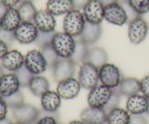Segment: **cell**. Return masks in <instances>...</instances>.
<instances>
[{"instance_id":"7a4b0ae2","label":"cell","mask_w":149,"mask_h":124,"mask_svg":"<svg viewBox=\"0 0 149 124\" xmlns=\"http://www.w3.org/2000/svg\"><path fill=\"white\" fill-rule=\"evenodd\" d=\"M85 24L86 20L81 10L74 8L64 16L63 29V31L74 38L79 37Z\"/></svg>"},{"instance_id":"7dc6e473","label":"cell","mask_w":149,"mask_h":124,"mask_svg":"<svg viewBox=\"0 0 149 124\" xmlns=\"http://www.w3.org/2000/svg\"><path fill=\"white\" fill-rule=\"evenodd\" d=\"M4 74V68L1 65H0V79Z\"/></svg>"},{"instance_id":"7c38bea8","label":"cell","mask_w":149,"mask_h":124,"mask_svg":"<svg viewBox=\"0 0 149 124\" xmlns=\"http://www.w3.org/2000/svg\"><path fill=\"white\" fill-rule=\"evenodd\" d=\"M82 10L87 23L98 25L104 20L105 6L99 0H90Z\"/></svg>"},{"instance_id":"f6af8a7d","label":"cell","mask_w":149,"mask_h":124,"mask_svg":"<svg viewBox=\"0 0 149 124\" xmlns=\"http://www.w3.org/2000/svg\"><path fill=\"white\" fill-rule=\"evenodd\" d=\"M12 123H13V122H12L10 119L7 118L3 119V120H1V121H0V124H12Z\"/></svg>"},{"instance_id":"d6a6232c","label":"cell","mask_w":149,"mask_h":124,"mask_svg":"<svg viewBox=\"0 0 149 124\" xmlns=\"http://www.w3.org/2000/svg\"><path fill=\"white\" fill-rule=\"evenodd\" d=\"M15 73L19 81H20L21 87H28L29 82H30V80L31 79L33 75L26 68V66L23 65V67H21L20 69L17 70Z\"/></svg>"},{"instance_id":"bcb514c9","label":"cell","mask_w":149,"mask_h":124,"mask_svg":"<svg viewBox=\"0 0 149 124\" xmlns=\"http://www.w3.org/2000/svg\"><path fill=\"white\" fill-rule=\"evenodd\" d=\"M68 124H86L84 121H82L81 120H74L72 121L69 122Z\"/></svg>"},{"instance_id":"d6986e66","label":"cell","mask_w":149,"mask_h":124,"mask_svg":"<svg viewBox=\"0 0 149 124\" xmlns=\"http://www.w3.org/2000/svg\"><path fill=\"white\" fill-rule=\"evenodd\" d=\"M62 98L56 91L48 90L40 97L42 110L49 113H57L61 105Z\"/></svg>"},{"instance_id":"836d02e7","label":"cell","mask_w":149,"mask_h":124,"mask_svg":"<svg viewBox=\"0 0 149 124\" xmlns=\"http://www.w3.org/2000/svg\"><path fill=\"white\" fill-rule=\"evenodd\" d=\"M112 89H113V94H112L110 100L108 102L107 105L103 108L107 113L111 110H113V109L119 107L121 96H122L120 93H119V91H118L117 88Z\"/></svg>"},{"instance_id":"4316f807","label":"cell","mask_w":149,"mask_h":124,"mask_svg":"<svg viewBox=\"0 0 149 124\" xmlns=\"http://www.w3.org/2000/svg\"><path fill=\"white\" fill-rule=\"evenodd\" d=\"M17 9L23 21L33 22L35 15L38 11L33 3L29 1H21Z\"/></svg>"},{"instance_id":"f35d334b","label":"cell","mask_w":149,"mask_h":124,"mask_svg":"<svg viewBox=\"0 0 149 124\" xmlns=\"http://www.w3.org/2000/svg\"><path fill=\"white\" fill-rule=\"evenodd\" d=\"M130 124H148V122L143 115H131Z\"/></svg>"},{"instance_id":"c3c4849f","label":"cell","mask_w":149,"mask_h":124,"mask_svg":"<svg viewBox=\"0 0 149 124\" xmlns=\"http://www.w3.org/2000/svg\"><path fill=\"white\" fill-rule=\"evenodd\" d=\"M12 124H26V123H23L22 122H19V121H15L14 123H13Z\"/></svg>"},{"instance_id":"e575fe53","label":"cell","mask_w":149,"mask_h":124,"mask_svg":"<svg viewBox=\"0 0 149 124\" xmlns=\"http://www.w3.org/2000/svg\"><path fill=\"white\" fill-rule=\"evenodd\" d=\"M54 33L55 32L45 33V32L39 31V34H38L37 39H36L35 43L40 48L47 46V45H49L52 42Z\"/></svg>"},{"instance_id":"7402d4cb","label":"cell","mask_w":149,"mask_h":124,"mask_svg":"<svg viewBox=\"0 0 149 124\" xmlns=\"http://www.w3.org/2000/svg\"><path fill=\"white\" fill-rule=\"evenodd\" d=\"M102 33H103V28L101 24L95 25L86 22V24L79 38L87 45L94 44L100 39Z\"/></svg>"},{"instance_id":"52a82bcc","label":"cell","mask_w":149,"mask_h":124,"mask_svg":"<svg viewBox=\"0 0 149 124\" xmlns=\"http://www.w3.org/2000/svg\"><path fill=\"white\" fill-rule=\"evenodd\" d=\"M113 94V89L103 84H97L90 90L87 95V104L90 107L104 108Z\"/></svg>"},{"instance_id":"5bb4252c","label":"cell","mask_w":149,"mask_h":124,"mask_svg":"<svg viewBox=\"0 0 149 124\" xmlns=\"http://www.w3.org/2000/svg\"><path fill=\"white\" fill-rule=\"evenodd\" d=\"M33 23L39 31L51 33L55 32L57 21L55 16L49 12L47 10H38L33 18Z\"/></svg>"},{"instance_id":"f1b7e54d","label":"cell","mask_w":149,"mask_h":124,"mask_svg":"<svg viewBox=\"0 0 149 124\" xmlns=\"http://www.w3.org/2000/svg\"><path fill=\"white\" fill-rule=\"evenodd\" d=\"M127 1L138 15L143 16L149 12V0H127Z\"/></svg>"},{"instance_id":"30bf717a","label":"cell","mask_w":149,"mask_h":124,"mask_svg":"<svg viewBox=\"0 0 149 124\" xmlns=\"http://www.w3.org/2000/svg\"><path fill=\"white\" fill-rule=\"evenodd\" d=\"M77 64L71 58H58L52 68L54 80L58 83L65 78L74 77Z\"/></svg>"},{"instance_id":"83f0119b","label":"cell","mask_w":149,"mask_h":124,"mask_svg":"<svg viewBox=\"0 0 149 124\" xmlns=\"http://www.w3.org/2000/svg\"><path fill=\"white\" fill-rule=\"evenodd\" d=\"M89 50L90 49H88V45L79 39L77 41L75 49L71 59L76 64L83 63L87 60Z\"/></svg>"},{"instance_id":"4dcf8cb0","label":"cell","mask_w":149,"mask_h":124,"mask_svg":"<svg viewBox=\"0 0 149 124\" xmlns=\"http://www.w3.org/2000/svg\"><path fill=\"white\" fill-rule=\"evenodd\" d=\"M4 101L7 103V106L9 108H15V107H18V106L23 105L24 103V96H23V93L20 91L17 92L15 93V94H12V95L9 96L7 97H3Z\"/></svg>"},{"instance_id":"b9f144b4","label":"cell","mask_w":149,"mask_h":124,"mask_svg":"<svg viewBox=\"0 0 149 124\" xmlns=\"http://www.w3.org/2000/svg\"><path fill=\"white\" fill-rule=\"evenodd\" d=\"M90 0H73L74 5L75 9L78 10H82L84 6L88 3Z\"/></svg>"},{"instance_id":"ffe728a7","label":"cell","mask_w":149,"mask_h":124,"mask_svg":"<svg viewBox=\"0 0 149 124\" xmlns=\"http://www.w3.org/2000/svg\"><path fill=\"white\" fill-rule=\"evenodd\" d=\"M23 22L17 7L8 8L0 20L1 29L7 31L14 32Z\"/></svg>"},{"instance_id":"5b68a950","label":"cell","mask_w":149,"mask_h":124,"mask_svg":"<svg viewBox=\"0 0 149 124\" xmlns=\"http://www.w3.org/2000/svg\"><path fill=\"white\" fill-rule=\"evenodd\" d=\"M123 78L120 69L114 64L106 62L99 68L100 82L110 89L119 87Z\"/></svg>"},{"instance_id":"cb8c5ba5","label":"cell","mask_w":149,"mask_h":124,"mask_svg":"<svg viewBox=\"0 0 149 124\" xmlns=\"http://www.w3.org/2000/svg\"><path fill=\"white\" fill-rule=\"evenodd\" d=\"M49 87L50 85L47 78L42 75L33 76L28 85L31 92L36 97H39L49 90Z\"/></svg>"},{"instance_id":"277c9868","label":"cell","mask_w":149,"mask_h":124,"mask_svg":"<svg viewBox=\"0 0 149 124\" xmlns=\"http://www.w3.org/2000/svg\"><path fill=\"white\" fill-rule=\"evenodd\" d=\"M78 81L81 88L90 90L97 86L100 81L99 68L90 62H84L80 65Z\"/></svg>"},{"instance_id":"4fadbf2b","label":"cell","mask_w":149,"mask_h":124,"mask_svg":"<svg viewBox=\"0 0 149 124\" xmlns=\"http://www.w3.org/2000/svg\"><path fill=\"white\" fill-rule=\"evenodd\" d=\"M81 88V84L78 79L71 77L59 81L56 91L63 100H72L78 96Z\"/></svg>"},{"instance_id":"484cf974","label":"cell","mask_w":149,"mask_h":124,"mask_svg":"<svg viewBox=\"0 0 149 124\" xmlns=\"http://www.w3.org/2000/svg\"><path fill=\"white\" fill-rule=\"evenodd\" d=\"M108 60L109 56L106 49L102 47H94L89 50L86 61L91 62L97 68H100L108 62Z\"/></svg>"},{"instance_id":"74e56055","label":"cell","mask_w":149,"mask_h":124,"mask_svg":"<svg viewBox=\"0 0 149 124\" xmlns=\"http://www.w3.org/2000/svg\"><path fill=\"white\" fill-rule=\"evenodd\" d=\"M8 108V106L4 101V98L0 95V121L7 118Z\"/></svg>"},{"instance_id":"60d3db41","label":"cell","mask_w":149,"mask_h":124,"mask_svg":"<svg viewBox=\"0 0 149 124\" xmlns=\"http://www.w3.org/2000/svg\"><path fill=\"white\" fill-rule=\"evenodd\" d=\"M9 48H10L9 45L0 39V60L2 59L3 57L10 50Z\"/></svg>"},{"instance_id":"9c48e42d","label":"cell","mask_w":149,"mask_h":124,"mask_svg":"<svg viewBox=\"0 0 149 124\" xmlns=\"http://www.w3.org/2000/svg\"><path fill=\"white\" fill-rule=\"evenodd\" d=\"M39 30L33 22L23 21L14 31L15 41L21 44H30L36 42Z\"/></svg>"},{"instance_id":"ba28073f","label":"cell","mask_w":149,"mask_h":124,"mask_svg":"<svg viewBox=\"0 0 149 124\" xmlns=\"http://www.w3.org/2000/svg\"><path fill=\"white\" fill-rule=\"evenodd\" d=\"M104 20L117 26H122L129 22L126 10L119 1L105 6Z\"/></svg>"},{"instance_id":"7bdbcfd3","label":"cell","mask_w":149,"mask_h":124,"mask_svg":"<svg viewBox=\"0 0 149 124\" xmlns=\"http://www.w3.org/2000/svg\"><path fill=\"white\" fill-rule=\"evenodd\" d=\"M8 9V7H6L1 1H0V20H1V17H3V15H4V13L6 12L7 10Z\"/></svg>"},{"instance_id":"ab89813d","label":"cell","mask_w":149,"mask_h":124,"mask_svg":"<svg viewBox=\"0 0 149 124\" xmlns=\"http://www.w3.org/2000/svg\"><path fill=\"white\" fill-rule=\"evenodd\" d=\"M4 5L8 8L10 7H16L20 4L22 0H0Z\"/></svg>"},{"instance_id":"2e32d148","label":"cell","mask_w":149,"mask_h":124,"mask_svg":"<svg viewBox=\"0 0 149 124\" xmlns=\"http://www.w3.org/2000/svg\"><path fill=\"white\" fill-rule=\"evenodd\" d=\"M1 60V66L7 71L15 73L24 65L25 56L17 49H11L7 52Z\"/></svg>"},{"instance_id":"816d5d0a","label":"cell","mask_w":149,"mask_h":124,"mask_svg":"<svg viewBox=\"0 0 149 124\" xmlns=\"http://www.w3.org/2000/svg\"><path fill=\"white\" fill-rule=\"evenodd\" d=\"M1 24H0V30H1Z\"/></svg>"},{"instance_id":"ac0fdd59","label":"cell","mask_w":149,"mask_h":124,"mask_svg":"<svg viewBox=\"0 0 149 124\" xmlns=\"http://www.w3.org/2000/svg\"><path fill=\"white\" fill-rule=\"evenodd\" d=\"M80 119L86 124H105L107 120V113L103 108L89 106L81 111Z\"/></svg>"},{"instance_id":"ee69618b","label":"cell","mask_w":149,"mask_h":124,"mask_svg":"<svg viewBox=\"0 0 149 124\" xmlns=\"http://www.w3.org/2000/svg\"><path fill=\"white\" fill-rule=\"evenodd\" d=\"M102 4L104 6L108 5L109 4H111V3L116 2V1H118V0H99Z\"/></svg>"},{"instance_id":"8992f818","label":"cell","mask_w":149,"mask_h":124,"mask_svg":"<svg viewBox=\"0 0 149 124\" xmlns=\"http://www.w3.org/2000/svg\"><path fill=\"white\" fill-rule=\"evenodd\" d=\"M24 65L33 74L42 75L48 68L47 62L40 49H32L25 55Z\"/></svg>"},{"instance_id":"6da1fadb","label":"cell","mask_w":149,"mask_h":124,"mask_svg":"<svg viewBox=\"0 0 149 124\" xmlns=\"http://www.w3.org/2000/svg\"><path fill=\"white\" fill-rule=\"evenodd\" d=\"M77 40L65 31L55 32L51 42V46L58 57L71 58L74 52Z\"/></svg>"},{"instance_id":"3957f363","label":"cell","mask_w":149,"mask_h":124,"mask_svg":"<svg viewBox=\"0 0 149 124\" xmlns=\"http://www.w3.org/2000/svg\"><path fill=\"white\" fill-rule=\"evenodd\" d=\"M149 24L143 16H138L128 23L127 35L130 42L132 44L142 43L147 37Z\"/></svg>"},{"instance_id":"44dd1931","label":"cell","mask_w":149,"mask_h":124,"mask_svg":"<svg viewBox=\"0 0 149 124\" xmlns=\"http://www.w3.org/2000/svg\"><path fill=\"white\" fill-rule=\"evenodd\" d=\"M75 8L73 0H47L46 10L56 16L65 15Z\"/></svg>"},{"instance_id":"d4e9b609","label":"cell","mask_w":149,"mask_h":124,"mask_svg":"<svg viewBox=\"0 0 149 124\" xmlns=\"http://www.w3.org/2000/svg\"><path fill=\"white\" fill-rule=\"evenodd\" d=\"M131 114L126 109L116 107L107 113V124H130Z\"/></svg>"},{"instance_id":"8d00e7d4","label":"cell","mask_w":149,"mask_h":124,"mask_svg":"<svg viewBox=\"0 0 149 124\" xmlns=\"http://www.w3.org/2000/svg\"><path fill=\"white\" fill-rule=\"evenodd\" d=\"M141 92L149 100V74L145 76L141 80Z\"/></svg>"},{"instance_id":"d590c367","label":"cell","mask_w":149,"mask_h":124,"mask_svg":"<svg viewBox=\"0 0 149 124\" xmlns=\"http://www.w3.org/2000/svg\"><path fill=\"white\" fill-rule=\"evenodd\" d=\"M0 39L5 42L7 44H8L9 46H10L13 44L14 41H15L14 32L7 31V30L1 29V30H0Z\"/></svg>"},{"instance_id":"9a60e30c","label":"cell","mask_w":149,"mask_h":124,"mask_svg":"<svg viewBox=\"0 0 149 124\" xmlns=\"http://www.w3.org/2000/svg\"><path fill=\"white\" fill-rule=\"evenodd\" d=\"M21 87L15 73H4L0 79V95L7 97L20 91Z\"/></svg>"},{"instance_id":"1f68e13d","label":"cell","mask_w":149,"mask_h":124,"mask_svg":"<svg viewBox=\"0 0 149 124\" xmlns=\"http://www.w3.org/2000/svg\"><path fill=\"white\" fill-rule=\"evenodd\" d=\"M35 124H60L58 122V114L49 113L40 110L39 118Z\"/></svg>"},{"instance_id":"8fae6325","label":"cell","mask_w":149,"mask_h":124,"mask_svg":"<svg viewBox=\"0 0 149 124\" xmlns=\"http://www.w3.org/2000/svg\"><path fill=\"white\" fill-rule=\"evenodd\" d=\"M12 113L15 121L26 124H35L39 118L40 110L32 105L23 103L21 105L12 109Z\"/></svg>"},{"instance_id":"e0dca14e","label":"cell","mask_w":149,"mask_h":124,"mask_svg":"<svg viewBox=\"0 0 149 124\" xmlns=\"http://www.w3.org/2000/svg\"><path fill=\"white\" fill-rule=\"evenodd\" d=\"M149 100L143 94H133L128 97L126 102V110L131 115H143L147 113Z\"/></svg>"},{"instance_id":"681fc988","label":"cell","mask_w":149,"mask_h":124,"mask_svg":"<svg viewBox=\"0 0 149 124\" xmlns=\"http://www.w3.org/2000/svg\"><path fill=\"white\" fill-rule=\"evenodd\" d=\"M147 114H148V116H149V103H148V110H147Z\"/></svg>"},{"instance_id":"f546056e","label":"cell","mask_w":149,"mask_h":124,"mask_svg":"<svg viewBox=\"0 0 149 124\" xmlns=\"http://www.w3.org/2000/svg\"><path fill=\"white\" fill-rule=\"evenodd\" d=\"M40 50L42 51V54H43L45 59H46L48 65V68L52 69L53 65H55L56 61L58 60V58H59L58 56L57 55V54L55 53L54 49H52V47L51 46V44L47 45V46L40 48Z\"/></svg>"},{"instance_id":"603a6c76","label":"cell","mask_w":149,"mask_h":124,"mask_svg":"<svg viewBox=\"0 0 149 124\" xmlns=\"http://www.w3.org/2000/svg\"><path fill=\"white\" fill-rule=\"evenodd\" d=\"M121 95L130 97L141 92V82L138 78L133 77H124L119 87H116Z\"/></svg>"},{"instance_id":"f907efd6","label":"cell","mask_w":149,"mask_h":124,"mask_svg":"<svg viewBox=\"0 0 149 124\" xmlns=\"http://www.w3.org/2000/svg\"><path fill=\"white\" fill-rule=\"evenodd\" d=\"M32 1V2H33L34 0H22V1Z\"/></svg>"}]
</instances>
